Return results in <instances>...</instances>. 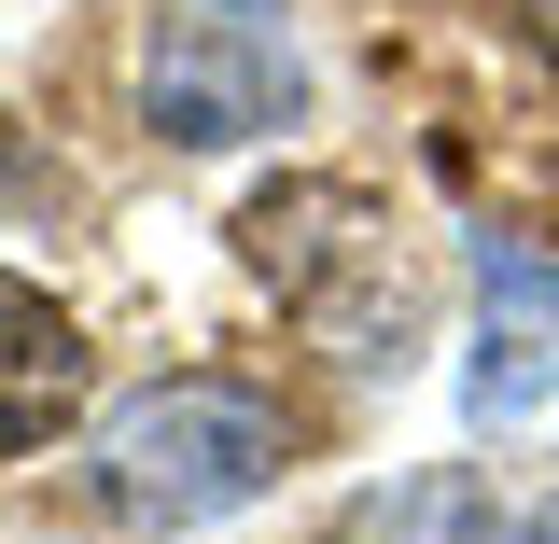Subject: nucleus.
I'll use <instances>...</instances> for the list:
<instances>
[{"label":"nucleus","instance_id":"1","mask_svg":"<svg viewBox=\"0 0 559 544\" xmlns=\"http://www.w3.org/2000/svg\"><path fill=\"white\" fill-rule=\"evenodd\" d=\"M238 252L280 279V307L336 349V363H364V377H406L419 363V252H406V223L378 196L280 182V196L238 209Z\"/></svg>","mask_w":559,"mask_h":544},{"label":"nucleus","instance_id":"2","mask_svg":"<svg viewBox=\"0 0 559 544\" xmlns=\"http://www.w3.org/2000/svg\"><path fill=\"white\" fill-rule=\"evenodd\" d=\"M294 461V419L238 377H154L98 419V503L127 531H210L238 503H266Z\"/></svg>","mask_w":559,"mask_h":544},{"label":"nucleus","instance_id":"3","mask_svg":"<svg viewBox=\"0 0 559 544\" xmlns=\"http://www.w3.org/2000/svg\"><path fill=\"white\" fill-rule=\"evenodd\" d=\"M308 98V70L252 0H197V14H154L140 28V112L182 154H224V140H266L280 112Z\"/></svg>","mask_w":559,"mask_h":544},{"label":"nucleus","instance_id":"4","mask_svg":"<svg viewBox=\"0 0 559 544\" xmlns=\"http://www.w3.org/2000/svg\"><path fill=\"white\" fill-rule=\"evenodd\" d=\"M559 406V266L489 238L476 252V349H462V419L503 433V419H546Z\"/></svg>","mask_w":559,"mask_h":544},{"label":"nucleus","instance_id":"5","mask_svg":"<svg viewBox=\"0 0 559 544\" xmlns=\"http://www.w3.org/2000/svg\"><path fill=\"white\" fill-rule=\"evenodd\" d=\"M84 322H70L43 279L0 266V461H28V447H57L70 419H84Z\"/></svg>","mask_w":559,"mask_h":544},{"label":"nucleus","instance_id":"6","mask_svg":"<svg viewBox=\"0 0 559 544\" xmlns=\"http://www.w3.org/2000/svg\"><path fill=\"white\" fill-rule=\"evenodd\" d=\"M336 544H503V517H489L476 461H419V475L364 488V503L336 517Z\"/></svg>","mask_w":559,"mask_h":544},{"label":"nucleus","instance_id":"7","mask_svg":"<svg viewBox=\"0 0 559 544\" xmlns=\"http://www.w3.org/2000/svg\"><path fill=\"white\" fill-rule=\"evenodd\" d=\"M518 14H532V43H546V57H559V0H518Z\"/></svg>","mask_w":559,"mask_h":544},{"label":"nucleus","instance_id":"8","mask_svg":"<svg viewBox=\"0 0 559 544\" xmlns=\"http://www.w3.org/2000/svg\"><path fill=\"white\" fill-rule=\"evenodd\" d=\"M518 544H559V503H546V517H532V531H518Z\"/></svg>","mask_w":559,"mask_h":544}]
</instances>
